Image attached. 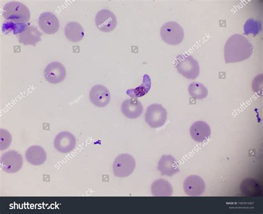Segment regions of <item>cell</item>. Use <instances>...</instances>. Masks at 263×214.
Here are the masks:
<instances>
[{"label":"cell","instance_id":"ffe728a7","mask_svg":"<svg viewBox=\"0 0 263 214\" xmlns=\"http://www.w3.org/2000/svg\"><path fill=\"white\" fill-rule=\"evenodd\" d=\"M66 38L72 42H78L84 38V30L78 23L71 22L68 23L65 29Z\"/></svg>","mask_w":263,"mask_h":214},{"label":"cell","instance_id":"3957f363","mask_svg":"<svg viewBox=\"0 0 263 214\" xmlns=\"http://www.w3.org/2000/svg\"><path fill=\"white\" fill-rule=\"evenodd\" d=\"M3 14L5 18L13 23L24 24L29 22L30 12L22 3L12 2L7 3L3 8Z\"/></svg>","mask_w":263,"mask_h":214},{"label":"cell","instance_id":"ac0fdd59","mask_svg":"<svg viewBox=\"0 0 263 214\" xmlns=\"http://www.w3.org/2000/svg\"><path fill=\"white\" fill-rule=\"evenodd\" d=\"M25 157L27 162L31 164L39 166L46 162L47 154L42 147L34 145L26 150Z\"/></svg>","mask_w":263,"mask_h":214},{"label":"cell","instance_id":"7a4b0ae2","mask_svg":"<svg viewBox=\"0 0 263 214\" xmlns=\"http://www.w3.org/2000/svg\"><path fill=\"white\" fill-rule=\"evenodd\" d=\"M174 65L178 72L184 77L195 80L198 77L200 67L197 60L188 54H179L176 57Z\"/></svg>","mask_w":263,"mask_h":214},{"label":"cell","instance_id":"603a6c76","mask_svg":"<svg viewBox=\"0 0 263 214\" xmlns=\"http://www.w3.org/2000/svg\"><path fill=\"white\" fill-rule=\"evenodd\" d=\"M189 93L192 98L203 100L207 97L209 91L202 83L193 82L189 87Z\"/></svg>","mask_w":263,"mask_h":214},{"label":"cell","instance_id":"e0dca14e","mask_svg":"<svg viewBox=\"0 0 263 214\" xmlns=\"http://www.w3.org/2000/svg\"><path fill=\"white\" fill-rule=\"evenodd\" d=\"M42 34L35 26L27 25L24 30L18 34V42L25 46L35 47L36 44L41 40Z\"/></svg>","mask_w":263,"mask_h":214},{"label":"cell","instance_id":"9a60e30c","mask_svg":"<svg viewBox=\"0 0 263 214\" xmlns=\"http://www.w3.org/2000/svg\"><path fill=\"white\" fill-rule=\"evenodd\" d=\"M192 139L198 143H202L209 139L211 135V129L206 122L203 121L193 123L190 128Z\"/></svg>","mask_w":263,"mask_h":214},{"label":"cell","instance_id":"44dd1931","mask_svg":"<svg viewBox=\"0 0 263 214\" xmlns=\"http://www.w3.org/2000/svg\"><path fill=\"white\" fill-rule=\"evenodd\" d=\"M151 88V80L149 76L147 74L143 75L142 84L134 89L127 90L126 93L133 98H138L147 94L150 91Z\"/></svg>","mask_w":263,"mask_h":214},{"label":"cell","instance_id":"7c38bea8","mask_svg":"<svg viewBox=\"0 0 263 214\" xmlns=\"http://www.w3.org/2000/svg\"><path fill=\"white\" fill-rule=\"evenodd\" d=\"M89 99L95 106L104 108L109 103L110 94L105 86L96 85L90 91Z\"/></svg>","mask_w":263,"mask_h":214},{"label":"cell","instance_id":"8fae6325","mask_svg":"<svg viewBox=\"0 0 263 214\" xmlns=\"http://www.w3.org/2000/svg\"><path fill=\"white\" fill-rule=\"evenodd\" d=\"M205 183L203 179L196 175H192L186 178L183 183L184 192L191 197L202 196L205 191Z\"/></svg>","mask_w":263,"mask_h":214},{"label":"cell","instance_id":"d4e9b609","mask_svg":"<svg viewBox=\"0 0 263 214\" xmlns=\"http://www.w3.org/2000/svg\"><path fill=\"white\" fill-rule=\"evenodd\" d=\"M0 139H1V142H0V149L4 151L9 148L12 142V136L9 131L1 129L0 130Z\"/></svg>","mask_w":263,"mask_h":214},{"label":"cell","instance_id":"8992f818","mask_svg":"<svg viewBox=\"0 0 263 214\" xmlns=\"http://www.w3.org/2000/svg\"><path fill=\"white\" fill-rule=\"evenodd\" d=\"M23 158L18 152L10 150L3 154L0 158L2 169L9 174H16L23 166Z\"/></svg>","mask_w":263,"mask_h":214},{"label":"cell","instance_id":"2e32d148","mask_svg":"<svg viewBox=\"0 0 263 214\" xmlns=\"http://www.w3.org/2000/svg\"><path fill=\"white\" fill-rule=\"evenodd\" d=\"M121 109L124 116L130 119L138 118L143 112L142 103L137 98L124 100L122 103Z\"/></svg>","mask_w":263,"mask_h":214},{"label":"cell","instance_id":"4fadbf2b","mask_svg":"<svg viewBox=\"0 0 263 214\" xmlns=\"http://www.w3.org/2000/svg\"><path fill=\"white\" fill-rule=\"evenodd\" d=\"M40 28L45 33L53 34L60 28V22L57 16L49 12L41 13L39 18Z\"/></svg>","mask_w":263,"mask_h":214},{"label":"cell","instance_id":"ba28073f","mask_svg":"<svg viewBox=\"0 0 263 214\" xmlns=\"http://www.w3.org/2000/svg\"><path fill=\"white\" fill-rule=\"evenodd\" d=\"M95 24L101 31L110 32L116 29L117 20L113 12L108 10H102L97 13Z\"/></svg>","mask_w":263,"mask_h":214},{"label":"cell","instance_id":"7402d4cb","mask_svg":"<svg viewBox=\"0 0 263 214\" xmlns=\"http://www.w3.org/2000/svg\"><path fill=\"white\" fill-rule=\"evenodd\" d=\"M242 193L246 196H257L260 195L261 186L257 181L253 179H247L240 185Z\"/></svg>","mask_w":263,"mask_h":214},{"label":"cell","instance_id":"5b68a950","mask_svg":"<svg viewBox=\"0 0 263 214\" xmlns=\"http://www.w3.org/2000/svg\"><path fill=\"white\" fill-rule=\"evenodd\" d=\"M136 166L135 158L129 154L118 156L113 163V172L117 177L125 178L133 174Z\"/></svg>","mask_w":263,"mask_h":214},{"label":"cell","instance_id":"5bb4252c","mask_svg":"<svg viewBox=\"0 0 263 214\" xmlns=\"http://www.w3.org/2000/svg\"><path fill=\"white\" fill-rule=\"evenodd\" d=\"M158 170L163 176L172 177L180 172L179 164L172 155H163L159 161Z\"/></svg>","mask_w":263,"mask_h":214},{"label":"cell","instance_id":"9c48e42d","mask_svg":"<svg viewBox=\"0 0 263 214\" xmlns=\"http://www.w3.org/2000/svg\"><path fill=\"white\" fill-rule=\"evenodd\" d=\"M54 147L62 154L71 153L76 146L75 136L68 131H62L54 139Z\"/></svg>","mask_w":263,"mask_h":214},{"label":"cell","instance_id":"cb8c5ba5","mask_svg":"<svg viewBox=\"0 0 263 214\" xmlns=\"http://www.w3.org/2000/svg\"><path fill=\"white\" fill-rule=\"evenodd\" d=\"M245 34H253L254 36L261 31L260 23L257 20L250 18L247 20L244 26Z\"/></svg>","mask_w":263,"mask_h":214},{"label":"cell","instance_id":"30bf717a","mask_svg":"<svg viewBox=\"0 0 263 214\" xmlns=\"http://www.w3.org/2000/svg\"><path fill=\"white\" fill-rule=\"evenodd\" d=\"M66 75L65 67L58 61H53L48 65L44 70L46 80L51 84L60 83L65 79Z\"/></svg>","mask_w":263,"mask_h":214},{"label":"cell","instance_id":"52a82bcc","mask_svg":"<svg viewBox=\"0 0 263 214\" xmlns=\"http://www.w3.org/2000/svg\"><path fill=\"white\" fill-rule=\"evenodd\" d=\"M167 110L161 105L154 103L149 105L145 114V121L152 128L163 126L167 121Z\"/></svg>","mask_w":263,"mask_h":214},{"label":"cell","instance_id":"277c9868","mask_svg":"<svg viewBox=\"0 0 263 214\" xmlns=\"http://www.w3.org/2000/svg\"><path fill=\"white\" fill-rule=\"evenodd\" d=\"M160 34L164 42L172 46L181 44L184 37L182 27L174 22L165 23L161 27Z\"/></svg>","mask_w":263,"mask_h":214},{"label":"cell","instance_id":"6da1fadb","mask_svg":"<svg viewBox=\"0 0 263 214\" xmlns=\"http://www.w3.org/2000/svg\"><path fill=\"white\" fill-rule=\"evenodd\" d=\"M253 47L243 36L235 34L227 41L224 47L226 63H234L250 58L253 52Z\"/></svg>","mask_w":263,"mask_h":214},{"label":"cell","instance_id":"d6986e66","mask_svg":"<svg viewBox=\"0 0 263 214\" xmlns=\"http://www.w3.org/2000/svg\"><path fill=\"white\" fill-rule=\"evenodd\" d=\"M173 191L171 184L165 179H158L151 185L152 195L155 197H171Z\"/></svg>","mask_w":263,"mask_h":214}]
</instances>
